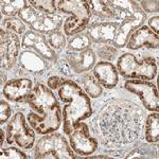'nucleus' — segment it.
<instances>
[{
	"mask_svg": "<svg viewBox=\"0 0 159 159\" xmlns=\"http://www.w3.org/2000/svg\"><path fill=\"white\" fill-rule=\"evenodd\" d=\"M143 112L140 107L126 101H116L107 104L94 122L104 144H129L140 136Z\"/></svg>",
	"mask_w": 159,
	"mask_h": 159,
	"instance_id": "obj_1",
	"label": "nucleus"
},
{
	"mask_svg": "<svg viewBox=\"0 0 159 159\" xmlns=\"http://www.w3.org/2000/svg\"><path fill=\"white\" fill-rule=\"evenodd\" d=\"M58 97L65 103L63 107V130L69 136L78 123L91 116L90 99L72 80H65L58 88Z\"/></svg>",
	"mask_w": 159,
	"mask_h": 159,
	"instance_id": "obj_2",
	"label": "nucleus"
},
{
	"mask_svg": "<svg viewBox=\"0 0 159 159\" xmlns=\"http://www.w3.org/2000/svg\"><path fill=\"white\" fill-rule=\"evenodd\" d=\"M118 19V32L111 46L122 48L126 45L129 36L135 30L141 27L145 20V13L142 12L136 1H108Z\"/></svg>",
	"mask_w": 159,
	"mask_h": 159,
	"instance_id": "obj_3",
	"label": "nucleus"
},
{
	"mask_svg": "<svg viewBox=\"0 0 159 159\" xmlns=\"http://www.w3.org/2000/svg\"><path fill=\"white\" fill-rule=\"evenodd\" d=\"M58 11L64 14H71L72 17H69L65 20L63 25L64 32L67 36L81 33L86 29L91 18V11L89 7V1L86 0H61L57 1Z\"/></svg>",
	"mask_w": 159,
	"mask_h": 159,
	"instance_id": "obj_4",
	"label": "nucleus"
},
{
	"mask_svg": "<svg viewBox=\"0 0 159 159\" xmlns=\"http://www.w3.org/2000/svg\"><path fill=\"white\" fill-rule=\"evenodd\" d=\"M117 68L122 76L126 79L153 80L157 74V64L153 58L139 61L132 53H124L118 58Z\"/></svg>",
	"mask_w": 159,
	"mask_h": 159,
	"instance_id": "obj_5",
	"label": "nucleus"
},
{
	"mask_svg": "<svg viewBox=\"0 0 159 159\" xmlns=\"http://www.w3.org/2000/svg\"><path fill=\"white\" fill-rule=\"evenodd\" d=\"M35 158L38 159H74L73 150L61 134L50 133L37 141L35 145Z\"/></svg>",
	"mask_w": 159,
	"mask_h": 159,
	"instance_id": "obj_6",
	"label": "nucleus"
},
{
	"mask_svg": "<svg viewBox=\"0 0 159 159\" xmlns=\"http://www.w3.org/2000/svg\"><path fill=\"white\" fill-rule=\"evenodd\" d=\"M19 18L25 22L32 31L40 34H52L58 31L63 25V18L60 15H48L42 13L29 4L19 13Z\"/></svg>",
	"mask_w": 159,
	"mask_h": 159,
	"instance_id": "obj_7",
	"label": "nucleus"
},
{
	"mask_svg": "<svg viewBox=\"0 0 159 159\" xmlns=\"http://www.w3.org/2000/svg\"><path fill=\"white\" fill-rule=\"evenodd\" d=\"M35 139L34 130L29 126L22 112H16L7 126V142L29 150L33 148Z\"/></svg>",
	"mask_w": 159,
	"mask_h": 159,
	"instance_id": "obj_8",
	"label": "nucleus"
},
{
	"mask_svg": "<svg viewBox=\"0 0 159 159\" xmlns=\"http://www.w3.org/2000/svg\"><path fill=\"white\" fill-rule=\"evenodd\" d=\"M124 88L132 93L137 94L142 102L143 106L151 111H158L159 97L158 89L155 84L145 80L129 79L125 82Z\"/></svg>",
	"mask_w": 159,
	"mask_h": 159,
	"instance_id": "obj_9",
	"label": "nucleus"
},
{
	"mask_svg": "<svg viewBox=\"0 0 159 159\" xmlns=\"http://www.w3.org/2000/svg\"><path fill=\"white\" fill-rule=\"evenodd\" d=\"M28 122L37 134L47 135L54 133L60 129L61 122V109L60 104L43 112V115L30 112L28 115Z\"/></svg>",
	"mask_w": 159,
	"mask_h": 159,
	"instance_id": "obj_10",
	"label": "nucleus"
},
{
	"mask_svg": "<svg viewBox=\"0 0 159 159\" xmlns=\"http://www.w3.org/2000/svg\"><path fill=\"white\" fill-rule=\"evenodd\" d=\"M20 40L17 34L0 29V63L2 70H10L19 57Z\"/></svg>",
	"mask_w": 159,
	"mask_h": 159,
	"instance_id": "obj_11",
	"label": "nucleus"
},
{
	"mask_svg": "<svg viewBox=\"0 0 159 159\" xmlns=\"http://www.w3.org/2000/svg\"><path fill=\"white\" fill-rule=\"evenodd\" d=\"M69 142L71 148L79 155H91L98 148V141L96 138L91 137L88 125L83 122H80L74 126L69 135Z\"/></svg>",
	"mask_w": 159,
	"mask_h": 159,
	"instance_id": "obj_12",
	"label": "nucleus"
},
{
	"mask_svg": "<svg viewBox=\"0 0 159 159\" xmlns=\"http://www.w3.org/2000/svg\"><path fill=\"white\" fill-rule=\"evenodd\" d=\"M21 47L27 50L29 49L36 52L49 63H54L57 61L55 51L51 48L46 36L35 31L30 30L25 33L21 40Z\"/></svg>",
	"mask_w": 159,
	"mask_h": 159,
	"instance_id": "obj_13",
	"label": "nucleus"
},
{
	"mask_svg": "<svg viewBox=\"0 0 159 159\" xmlns=\"http://www.w3.org/2000/svg\"><path fill=\"white\" fill-rule=\"evenodd\" d=\"M25 101L39 114H43L58 105V102L52 89H50L43 84H36Z\"/></svg>",
	"mask_w": 159,
	"mask_h": 159,
	"instance_id": "obj_14",
	"label": "nucleus"
},
{
	"mask_svg": "<svg viewBox=\"0 0 159 159\" xmlns=\"http://www.w3.org/2000/svg\"><path fill=\"white\" fill-rule=\"evenodd\" d=\"M86 29V34L90 38L91 43L112 45L117 36L118 24L116 21H99L90 25Z\"/></svg>",
	"mask_w": 159,
	"mask_h": 159,
	"instance_id": "obj_15",
	"label": "nucleus"
},
{
	"mask_svg": "<svg viewBox=\"0 0 159 159\" xmlns=\"http://www.w3.org/2000/svg\"><path fill=\"white\" fill-rule=\"evenodd\" d=\"M32 81L27 78H18L9 80L4 84L2 92L9 101L22 102L28 99L32 91Z\"/></svg>",
	"mask_w": 159,
	"mask_h": 159,
	"instance_id": "obj_16",
	"label": "nucleus"
},
{
	"mask_svg": "<svg viewBox=\"0 0 159 159\" xmlns=\"http://www.w3.org/2000/svg\"><path fill=\"white\" fill-rule=\"evenodd\" d=\"M66 60L70 65L71 69L76 73H83L90 70L96 65L97 55L90 48L83 51L67 50Z\"/></svg>",
	"mask_w": 159,
	"mask_h": 159,
	"instance_id": "obj_17",
	"label": "nucleus"
},
{
	"mask_svg": "<svg viewBox=\"0 0 159 159\" xmlns=\"http://www.w3.org/2000/svg\"><path fill=\"white\" fill-rule=\"evenodd\" d=\"M159 45L158 35L155 34L148 25H142L132 33L126 46L129 50H137L142 47L157 49Z\"/></svg>",
	"mask_w": 159,
	"mask_h": 159,
	"instance_id": "obj_18",
	"label": "nucleus"
},
{
	"mask_svg": "<svg viewBox=\"0 0 159 159\" xmlns=\"http://www.w3.org/2000/svg\"><path fill=\"white\" fill-rule=\"evenodd\" d=\"M19 64L25 71L43 74L49 68V61L32 50H25L19 54Z\"/></svg>",
	"mask_w": 159,
	"mask_h": 159,
	"instance_id": "obj_19",
	"label": "nucleus"
},
{
	"mask_svg": "<svg viewBox=\"0 0 159 159\" xmlns=\"http://www.w3.org/2000/svg\"><path fill=\"white\" fill-rule=\"evenodd\" d=\"M93 75L102 86L108 89L116 87L119 81L117 68L110 61H101L97 63L93 67Z\"/></svg>",
	"mask_w": 159,
	"mask_h": 159,
	"instance_id": "obj_20",
	"label": "nucleus"
},
{
	"mask_svg": "<svg viewBox=\"0 0 159 159\" xmlns=\"http://www.w3.org/2000/svg\"><path fill=\"white\" fill-rule=\"evenodd\" d=\"M89 7H90L91 14H93L98 18L104 20V21L114 19L115 13L108 1H102V0L96 1V0H92V1H89Z\"/></svg>",
	"mask_w": 159,
	"mask_h": 159,
	"instance_id": "obj_21",
	"label": "nucleus"
},
{
	"mask_svg": "<svg viewBox=\"0 0 159 159\" xmlns=\"http://www.w3.org/2000/svg\"><path fill=\"white\" fill-rule=\"evenodd\" d=\"M145 139L148 142L154 143L159 140V115L158 111H154L148 115L145 123Z\"/></svg>",
	"mask_w": 159,
	"mask_h": 159,
	"instance_id": "obj_22",
	"label": "nucleus"
},
{
	"mask_svg": "<svg viewBox=\"0 0 159 159\" xmlns=\"http://www.w3.org/2000/svg\"><path fill=\"white\" fill-rule=\"evenodd\" d=\"M82 86L85 89L86 93L88 94L91 98H99L100 96L103 92V88L102 85L99 83V81L94 78V75L91 74H85V75L82 78Z\"/></svg>",
	"mask_w": 159,
	"mask_h": 159,
	"instance_id": "obj_23",
	"label": "nucleus"
},
{
	"mask_svg": "<svg viewBox=\"0 0 159 159\" xmlns=\"http://www.w3.org/2000/svg\"><path fill=\"white\" fill-rule=\"evenodd\" d=\"M91 40L86 33H78L70 37L68 42V50L71 51H83L90 48Z\"/></svg>",
	"mask_w": 159,
	"mask_h": 159,
	"instance_id": "obj_24",
	"label": "nucleus"
},
{
	"mask_svg": "<svg viewBox=\"0 0 159 159\" xmlns=\"http://www.w3.org/2000/svg\"><path fill=\"white\" fill-rule=\"evenodd\" d=\"M29 7V1L25 0H15V1H1V12L2 14L9 17H13Z\"/></svg>",
	"mask_w": 159,
	"mask_h": 159,
	"instance_id": "obj_25",
	"label": "nucleus"
},
{
	"mask_svg": "<svg viewBox=\"0 0 159 159\" xmlns=\"http://www.w3.org/2000/svg\"><path fill=\"white\" fill-rule=\"evenodd\" d=\"M2 25H3V28L6 31L15 33V34H17V35L25 33V25L24 24V21H22L20 18H16V17H7V18L3 19Z\"/></svg>",
	"mask_w": 159,
	"mask_h": 159,
	"instance_id": "obj_26",
	"label": "nucleus"
},
{
	"mask_svg": "<svg viewBox=\"0 0 159 159\" xmlns=\"http://www.w3.org/2000/svg\"><path fill=\"white\" fill-rule=\"evenodd\" d=\"M29 4L37 11L48 15H55L56 1L54 0H30Z\"/></svg>",
	"mask_w": 159,
	"mask_h": 159,
	"instance_id": "obj_27",
	"label": "nucleus"
},
{
	"mask_svg": "<svg viewBox=\"0 0 159 159\" xmlns=\"http://www.w3.org/2000/svg\"><path fill=\"white\" fill-rule=\"evenodd\" d=\"M97 54L104 61H109L115 60V57L117 55V49L111 45L102 43L97 48Z\"/></svg>",
	"mask_w": 159,
	"mask_h": 159,
	"instance_id": "obj_28",
	"label": "nucleus"
},
{
	"mask_svg": "<svg viewBox=\"0 0 159 159\" xmlns=\"http://www.w3.org/2000/svg\"><path fill=\"white\" fill-rule=\"evenodd\" d=\"M48 43L51 46L53 50H61L65 48L66 46V37L61 31H56V32L52 33L48 37Z\"/></svg>",
	"mask_w": 159,
	"mask_h": 159,
	"instance_id": "obj_29",
	"label": "nucleus"
},
{
	"mask_svg": "<svg viewBox=\"0 0 159 159\" xmlns=\"http://www.w3.org/2000/svg\"><path fill=\"white\" fill-rule=\"evenodd\" d=\"M28 156L20 151L19 148L10 147L7 148H2L1 150V158H12V159H25Z\"/></svg>",
	"mask_w": 159,
	"mask_h": 159,
	"instance_id": "obj_30",
	"label": "nucleus"
},
{
	"mask_svg": "<svg viewBox=\"0 0 159 159\" xmlns=\"http://www.w3.org/2000/svg\"><path fill=\"white\" fill-rule=\"evenodd\" d=\"M12 115V109L7 102L4 100L0 101V124L3 125Z\"/></svg>",
	"mask_w": 159,
	"mask_h": 159,
	"instance_id": "obj_31",
	"label": "nucleus"
},
{
	"mask_svg": "<svg viewBox=\"0 0 159 159\" xmlns=\"http://www.w3.org/2000/svg\"><path fill=\"white\" fill-rule=\"evenodd\" d=\"M57 63V70L65 76H70L71 75V67L69 65L66 58H60L56 61Z\"/></svg>",
	"mask_w": 159,
	"mask_h": 159,
	"instance_id": "obj_32",
	"label": "nucleus"
},
{
	"mask_svg": "<svg viewBox=\"0 0 159 159\" xmlns=\"http://www.w3.org/2000/svg\"><path fill=\"white\" fill-rule=\"evenodd\" d=\"M141 7H143L147 13H157L159 10V1L157 0H153V1H140Z\"/></svg>",
	"mask_w": 159,
	"mask_h": 159,
	"instance_id": "obj_33",
	"label": "nucleus"
},
{
	"mask_svg": "<svg viewBox=\"0 0 159 159\" xmlns=\"http://www.w3.org/2000/svg\"><path fill=\"white\" fill-rule=\"evenodd\" d=\"M64 82H65V79L61 78V76H57V75H52L47 80V86L49 87L50 89H52V90H55V89L60 88V87L63 85Z\"/></svg>",
	"mask_w": 159,
	"mask_h": 159,
	"instance_id": "obj_34",
	"label": "nucleus"
},
{
	"mask_svg": "<svg viewBox=\"0 0 159 159\" xmlns=\"http://www.w3.org/2000/svg\"><path fill=\"white\" fill-rule=\"evenodd\" d=\"M148 28H150L155 34L158 35V32H159V16L158 15L152 17V18L148 20Z\"/></svg>",
	"mask_w": 159,
	"mask_h": 159,
	"instance_id": "obj_35",
	"label": "nucleus"
},
{
	"mask_svg": "<svg viewBox=\"0 0 159 159\" xmlns=\"http://www.w3.org/2000/svg\"><path fill=\"white\" fill-rule=\"evenodd\" d=\"M0 136H1V139H0V145H1V148H2V147H3L4 139H6V136H4L3 129H0Z\"/></svg>",
	"mask_w": 159,
	"mask_h": 159,
	"instance_id": "obj_36",
	"label": "nucleus"
},
{
	"mask_svg": "<svg viewBox=\"0 0 159 159\" xmlns=\"http://www.w3.org/2000/svg\"><path fill=\"white\" fill-rule=\"evenodd\" d=\"M6 74H3V70L1 71V87L3 88V84H6Z\"/></svg>",
	"mask_w": 159,
	"mask_h": 159,
	"instance_id": "obj_37",
	"label": "nucleus"
},
{
	"mask_svg": "<svg viewBox=\"0 0 159 159\" xmlns=\"http://www.w3.org/2000/svg\"><path fill=\"white\" fill-rule=\"evenodd\" d=\"M86 158H110L109 156H104V155H99V156H86Z\"/></svg>",
	"mask_w": 159,
	"mask_h": 159,
	"instance_id": "obj_38",
	"label": "nucleus"
}]
</instances>
